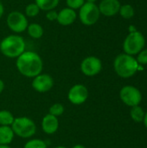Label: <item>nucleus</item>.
<instances>
[{
  "mask_svg": "<svg viewBox=\"0 0 147 148\" xmlns=\"http://www.w3.org/2000/svg\"><path fill=\"white\" fill-rule=\"evenodd\" d=\"M16 66L18 72L28 78H34L42 72L43 62L34 51H24L16 58Z\"/></svg>",
  "mask_w": 147,
  "mask_h": 148,
  "instance_id": "obj_1",
  "label": "nucleus"
},
{
  "mask_svg": "<svg viewBox=\"0 0 147 148\" xmlns=\"http://www.w3.org/2000/svg\"><path fill=\"white\" fill-rule=\"evenodd\" d=\"M24 39L19 35H10L0 42V51L8 58H17L25 51Z\"/></svg>",
  "mask_w": 147,
  "mask_h": 148,
  "instance_id": "obj_2",
  "label": "nucleus"
},
{
  "mask_svg": "<svg viewBox=\"0 0 147 148\" xmlns=\"http://www.w3.org/2000/svg\"><path fill=\"white\" fill-rule=\"evenodd\" d=\"M139 64L137 60L130 55L120 54L113 62V68L116 74L122 78H129L136 74Z\"/></svg>",
  "mask_w": 147,
  "mask_h": 148,
  "instance_id": "obj_3",
  "label": "nucleus"
},
{
  "mask_svg": "<svg viewBox=\"0 0 147 148\" xmlns=\"http://www.w3.org/2000/svg\"><path fill=\"white\" fill-rule=\"evenodd\" d=\"M10 127L14 132V134L23 139L30 138L34 136L36 132V126L34 121L25 116L15 118Z\"/></svg>",
  "mask_w": 147,
  "mask_h": 148,
  "instance_id": "obj_4",
  "label": "nucleus"
},
{
  "mask_svg": "<svg viewBox=\"0 0 147 148\" xmlns=\"http://www.w3.org/2000/svg\"><path fill=\"white\" fill-rule=\"evenodd\" d=\"M146 39L139 31H131L123 42V49L125 54L134 56L139 54L145 47Z\"/></svg>",
  "mask_w": 147,
  "mask_h": 148,
  "instance_id": "obj_5",
  "label": "nucleus"
},
{
  "mask_svg": "<svg viewBox=\"0 0 147 148\" xmlns=\"http://www.w3.org/2000/svg\"><path fill=\"white\" fill-rule=\"evenodd\" d=\"M101 16L99 7L95 3H87L79 9L78 16L81 23L86 26H91L95 24Z\"/></svg>",
  "mask_w": 147,
  "mask_h": 148,
  "instance_id": "obj_6",
  "label": "nucleus"
},
{
  "mask_svg": "<svg viewBox=\"0 0 147 148\" xmlns=\"http://www.w3.org/2000/svg\"><path fill=\"white\" fill-rule=\"evenodd\" d=\"M6 23L8 28L16 34L25 31L29 25L27 16L18 10H13L9 13L6 18Z\"/></svg>",
  "mask_w": 147,
  "mask_h": 148,
  "instance_id": "obj_7",
  "label": "nucleus"
},
{
  "mask_svg": "<svg viewBox=\"0 0 147 148\" xmlns=\"http://www.w3.org/2000/svg\"><path fill=\"white\" fill-rule=\"evenodd\" d=\"M120 100L129 107L139 106L142 100V95L140 91L131 85H127L123 87L120 92Z\"/></svg>",
  "mask_w": 147,
  "mask_h": 148,
  "instance_id": "obj_8",
  "label": "nucleus"
},
{
  "mask_svg": "<svg viewBox=\"0 0 147 148\" xmlns=\"http://www.w3.org/2000/svg\"><path fill=\"white\" fill-rule=\"evenodd\" d=\"M81 71L86 76H94L102 69V62L100 58L90 56L84 58L81 62Z\"/></svg>",
  "mask_w": 147,
  "mask_h": 148,
  "instance_id": "obj_9",
  "label": "nucleus"
},
{
  "mask_svg": "<svg viewBox=\"0 0 147 148\" xmlns=\"http://www.w3.org/2000/svg\"><path fill=\"white\" fill-rule=\"evenodd\" d=\"M88 98V90L83 84H75L68 93V101L74 105H81Z\"/></svg>",
  "mask_w": 147,
  "mask_h": 148,
  "instance_id": "obj_10",
  "label": "nucleus"
},
{
  "mask_svg": "<svg viewBox=\"0 0 147 148\" xmlns=\"http://www.w3.org/2000/svg\"><path fill=\"white\" fill-rule=\"evenodd\" d=\"M31 86L34 90L38 93H46L54 86V79L48 74H39L33 78Z\"/></svg>",
  "mask_w": 147,
  "mask_h": 148,
  "instance_id": "obj_11",
  "label": "nucleus"
},
{
  "mask_svg": "<svg viewBox=\"0 0 147 148\" xmlns=\"http://www.w3.org/2000/svg\"><path fill=\"white\" fill-rule=\"evenodd\" d=\"M120 6L121 4L119 0H101L98 5L101 15L105 16H113L118 14Z\"/></svg>",
  "mask_w": 147,
  "mask_h": 148,
  "instance_id": "obj_12",
  "label": "nucleus"
},
{
  "mask_svg": "<svg viewBox=\"0 0 147 148\" xmlns=\"http://www.w3.org/2000/svg\"><path fill=\"white\" fill-rule=\"evenodd\" d=\"M77 18V13L75 10H72L68 7L62 9L58 12L57 16V22L59 24L62 26H68L71 25L75 22Z\"/></svg>",
  "mask_w": 147,
  "mask_h": 148,
  "instance_id": "obj_13",
  "label": "nucleus"
},
{
  "mask_svg": "<svg viewBox=\"0 0 147 148\" xmlns=\"http://www.w3.org/2000/svg\"><path fill=\"white\" fill-rule=\"evenodd\" d=\"M59 128L57 117L49 114H46L42 120V129L46 134H54Z\"/></svg>",
  "mask_w": 147,
  "mask_h": 148,
  "instance_id": "obj_14",
  "label": "nucleus"
},
{
  "mask_svg": "<svg viewBox=\"0 0 147 148\" xmlns=\"http://www.w3.org/2000/svg\"><path fill=\"white\" fill-rule=\"evenodd\" d=\"M14 136L15 134L11 127L0 126V145H10Z\"/></svg>",
  "mask_w": 147,
  "mask_h": 148,
  "instance_id": "obj_15",
  "label": "nucleus"
},
{
  "mask_svg": "<svg viewBox=\"0 0 147 148\" xmlns=\"http://www.w3.org/2000/svg\"><path fill=\"white\" fill-rule=\"evenodd\" d=\"M26 30H27L29 36L34 39H40L43 36V32H44L42 26L36 23L29 24Z\"/></svg>",
  "mask_w": 147,
  "mask_h": 148,
  "instance_id": "obj_16",
  "label": "nucleus"
},
{
  "mask_svg": "<svg viewBox=\"0 0 147 148\" xmlns=\"http://www.w3.org/2000/svg\"><path fill=\"white\" fill-rule=\"evenodd\" d=\"M60 3V0H35V3L41 10L49 11L55 10Z\"/></svg>",
  "mask_w": 147,
  "mask_h": 148,
  "instance_id": "obj_17",
  "label": "nucleus"
},
{
  "mask_svg": "<svg viewBox=\"0 0 147 148\" xmlns=\"http://www.w3.org/2000/svg\"><path fill=\"white\" fill-rule=\"evenodd\" d=\"M15 118L11 112L8 110H1L0 111V126H7L10 127L14 121Z\"/></svg>",
  "mask_w": 147,
  "mask_h": 148,
  "instance_id": "obj_18",
  "label": "nucleus"
},
{
  "mask_svg": "<svg viewBox=\"0 0 147 148\" xmlns=\"http://www.w3.org/2000/svg\"><path fill=\"white\" fill-rule=\"evenodd\" d=\"M145 111L144 109L139 107V106H135L133 107L130 112L131 117L132 119L135 121V122H142L145 117Z\"/></svg>",
  "mask_w": 147,
  "mask_h": 148,
  "instance_id": "obj_19",
  "label": "nucleus"
},
{
  "mask_svg": "<svg viewBox=\"0 0 147 148\" xmlns=\"http://www.w3.org/2000/svg\"><path fill=\"white\" fill-rule=\"evenodd\" d=\"M119 13L123 18L129 19L134 16V9L131 4H123L120 6Z\"/></svg>",
  "mask_w": 147,
  "mask_h": 148,
  "instance_id": "obj_20",
  "label": "nucleus"
},
{
  "mask_svg": "<svg viewBox=\"0 0 147 148\" xmlns=\"http://www.w3.org/2000/svg\"><path fill=\"white\" fill-rule=\"evenodd\" d=\"M40 11H41L40 8L35 3H29L25 7V14L24 15L29 17H35L40 13Z\"/></svg>",
  "mask_w": 147,
  "mask_h": 148,
  "instance_id": "obj_21",
  "label": "nucleus"
},
{
  "mask_svg": "<svg viewBox=\"0 0 147 148\" xmlns=\"http://www.w3.org/2000/svg\"><path fill=\"white\" fill-rule=\"evenodd\" d=\"M23 148H48L46 142L40 139H33L27 141Z\"/></svg>",
  "mask_w": 147,
  "mask_h": 148,
  "instance_id": "obj_22",
  "label": "nucleus"
},
{
  "mask_svg": "<svg viewBox=\"0 0 147 148\" xmlns=\"http://www.w3.org/2000/svg\"><path fill=\"white\" fill-rule=\"evenodd\" d=\"M64 113V106L61 103H55L49 108V114L55 117L61 116Z\"/></svg>",
  "mask_w": 147,
  "mask_h": 148,
  "instance_id": "obj_23",
  "label": "nucleus"
},
{
  "mask_svg": "<svg viewBox=\"0 0 147 148\" xmlns=\"http://www.w3.org/2000/svg\"><path fill=\"white\" fill-rule=\"evenodd\" d=\"M85 3V0H66V4L72 10H79Z\"/></svg>",
  "mask_w": 147,
  "mask_h": 148,
  "instance_id": "obj_24",
  "label": "nucleus"
},
{
  "mask_svg": "<svg viewBox=\"0 0 147 148\" xmlns=\"http://www.w3.org/2000/svg\"><path fill=\"white\" fill-rule=\"evenodd\" d=\"M137 62L139 64L141 65H146L147 64V49H142L137 56Z\"/></svg>",
  "mask_w": 147,
  "mask_h": 148,
  "instance_id": "obj_25",
  "label": "nucleus"
},
{
  "mask_svg": "<svg viewBox=\"0 0 147 148\" xmlns=\"http://www.w3.org/2000/svg\"><path fill=\"white\" fill-rule=\"evenodd\" d=\"M57 16H58V12L55 10H51L47 11L46 13V18L47 20L50 21V22H54L57 20Z\"/></svg>",
  "mask_w": 147,
  "mask_h": 148,
  "instance_id": "obj_26",
  "label": "nucleus"
},
{
  "mask_svg": "<svg viewBox=\"0 0 147 148\" xmlns=\"http://www.w3.org/2000/svg\"><path fill=\"white\" fill-rule=\"evenodd\" d=\"M3 13H4V7H3V3H2L1 0H0V19H1V17L3 16Z\"/></svg>",
  "mask_w": 147,
  "mask_h": 148,
  "instance_id": "obj_27",
  "label": "nucleus"
},
{
  "mask_svg": "<svg viewBox=\"0 0 147 148\" xmlns=\"http://www.w3.org/2000/svg\"><path fill=\"white\" fill-rule=\"evenodd\" d=\"M4 89V82L0 79V94L3 91Z\"/></svg>",
  "mask_w": 147,
  "mask_h": 148,
  "instance_id": "obj_28",
  "label": "nucleus"
},
{
  "mask_svg": "<svg viewBox=\"0 0 147 148\" xmlns=\"http://www.w3.org/2000/svg\"><path fill=\"white\" fill-rule=\"evenodd\" d=\"M143 122L146 126V127L147 128V112L145 114V117H144V120H143Z\"/></svg>",
  "mask_w": 147,
  "mask_h": 148,
  "instance_id": "obj_29",
  "label": "nucleus"
},
{
  "mask_svg": "<svg viewBox=\"0 0 147 148\" xmlns=\"http://www.w3.org/2000/svg\"><path fill=\"white\" fill-rule=\"evenodd\" d=\"M72 148H86V147H84L83 145H81V144H77V145H75Z\"/></svg>",
  "mask_w": 147,
  "mask_h": 148,
  "instance_id": "obj_30",
  "label": "nucleus"
},
{
  "mask_svg": "<svg viewBox=\"0 0 147 148\" xmlns=\"http://www.w3.org/2000/svg\"><path fill=\"white\" fill-rule=\"evenodd\" d=\"M0 148H12V147H10L9 145H0Z\"/></svg>",
  "mask_w": 147,
  "mask_h": 148,
  "instance_id": "obj_31",
  "label": "nucleus"
},
{
  "mask_svg": "<svg viewBox=\"0 0 147 148\" xmlns=\"http://www.w3.org/2000/svg\"><path fill=\"white\" fill-rule=\"evenodd\" d=\"M96 1L97 0H85V2H87V3H95Z\"/></svg>",
  "mask_w": 147,
  "mask_h": 148,
  "instance_id": "obj_32",
  "label": "nucleus"
},
{
  "mask_svg": "<svg viewBox=\"0 0 147 148\" xmlns=\"http://www.w3.org/2000/svg\"><path fill=\"white\" fill-rule=\"evenodd\" d=\"M55 148H68V147H63V146H59V147H55Z\"/></svg>",
  "mask_w": 147,
  "mask_h": 148,
  "instance_id": "obj_33",
  "label": "nucleus"
}]
</instances>
